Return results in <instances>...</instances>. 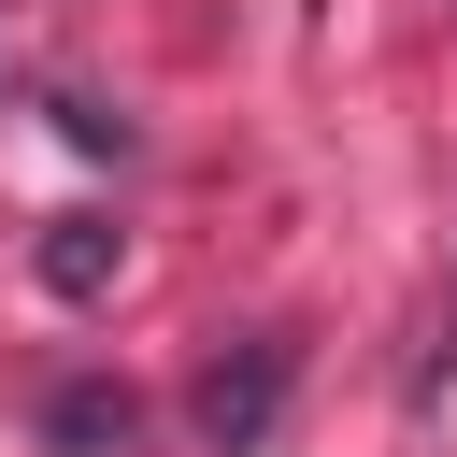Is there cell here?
<instances>
[{"instance_id": "obj_1", "label": "cell", "mask_w": 457, "mask_h": 457, "mask_svg": "<svg viewBox=\"0 0 457 457\" xmlns=\"http://www.w3.org/2000/svg\"><path fill=\"white\" fill-rule=\"evenodd\" d=\"M286 386H300V343H286V328L228 343V357L200 371V400H186V414H200V457H257V443L286 428Z\"/></svg>"}, {"instance_id": "obj_2", "label": "cell", "mask_w": 457, "mask_h": 457, "mask_svg": "<svg viewBox=\"0 0 457 457\" xmlns=\"http://www.w3.org/2000/svg\"><path fill=\"white\" fill-rule=\"evenodd\" d=\"M43 443H57V457H129V443H143V400H129L114 371H57V386H43Z\"/></svg>"}, {"instance_id": "obj_3", "label": "cell", "mask_w": 457, "mask_h": 457, "mask_svg": "<svg viewBox=\"0 0 457 457\" xmlns=\"http://www.w3.org/2000/svg\"><path fill=\"white\" fill-rule=\"evenodd\" d=\"M43 286H57V300H100V286H114V228H100V214H57V228H43Z\"/></svg>"}]
</instances>
